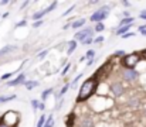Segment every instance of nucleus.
<instances>
[{"label": "nucleus", "instance_id": "obj_11", "mask_svg": "<svg viewBox=\"0 0 146 127\" xmlns=\"http://www.w3.org/2000/svg\"><path fill=\"white\" fill-rule=\"evenodd\" d=\"M75 48H77V41H75V40L70 41V42H68V49H67V54H68V55H71V54L75 51Z\"/></svg>", "mask_w": 146, "mask_h": 127}, {"label": "nucleus", "instance_id": "obj_2", "mask_svg": "<svg viewBox=\"0 0 146 127\" xmlns=\"http://www.w3.org/2000/svg\"><path fill=\"white\" fill-rule=\"evenodd\" d=\"M141 61V57L138 54H129V55H125L123 59H122V65L125 66V69H133L138 62Z\"/></svg>", "mask_w": 146, "mask_h": 127}, {"label": "nucleus", "instance_id": "obj_33", "mask_svg": "<svg viewBox=\"0 0 146 127\" xmlns=\"http://www.w3.org/2000/svg\"><path fill=\"white\" fill-rule=\"evenodd\" d=\"M74 7H75V6H71V7H70V9H68V10H67V11H65V13H64L62 16H67V14H70V13H71V11L74 10Z\"/></svg>", "mask_w": 146, "mask_h": 127}, {"label": "nucleus", "instance_id": "obj_7", "mask_svg": "<svg viewBox=\"0 0 146 127\" xmlns=\"http://www.w3.org/2000/svg\"><path fill=\"white\" fill-rule=\"evenodd\" d=\"M24 82H26V75L24 74H20L16 79H13V81H9L7 82V86H17V85H24Z\"/></svg>", "mask_w": 146, "mask_h": 127}, {"label": "nucleus", "instance_id": "obj_32", "mask_svg": "<svg viewBox=\"0 0 146 127\" xmlns=\"http://www.w3.org/2000/svg\"><path fill=\"white\" fill-rule=\"evenodd\" d=\"M135 36V33H126L125 36H122V38H129V37H133Z\"/></svg>", "mask_w": 146, "mask_h": 127}, {"label": "nucleus", "instance_id": "obj_25", "mask_svg": "<svg viewBox=\"0 0 146 127\" xmlns=\"http://www.w3.org/2000/svg\"><path fill=\"white\" fill-rule=\"evenodd\" d=\"M91 42H94V36H91V37H88V38H87L85 41H82V42H81V44H82V45H90Z\"/></svg>", "mask_w": 146, "mask_h": 127}, {"label": "nucleus", "instance_id": "obj_31", "mask_svg": "<svg viewBox=\"0 0 146 127\" xmlns=\"http://www.w3.org/2000/svg\"><path fill=\"white\" fill-rule=\"evenodd\" d=\"M102 41H104V37H102V36H99V37H97V38H94V42H95V44L102 42Z\"/></svg>", "mask_w": 146, "mask_h": 127}, {"label": "nucleus", "instance_id": "obj_38", "mask_svg": "<svg viewBox=\"0 0 146 127\" xmlns=\"http://www.w3.org/2000/svg\"><path fill=\"white\" fill-rule=\"evenodd\" d=\"M141 17H142V18H146V11H142V13H141Z\"/></svg>", "mask_w": 146, "mask_h": 127}, {"label": "nucleus", "instance_id": "obj_43", "mask_svg": "<svg viewBox=\"0 0 146 127\" xmlns=\"http://www.w3.org/2000/svg\"><path fill=\"white\" fill-rule=\"evenodd\" d=\"M0 127H6V124H4V123H3V124H1V126H0Z\"/></svg>", "mask_w": 146, "mask_h": 127}, {"label": "nucleus", "instance_id": "obj_23", "mask_svg": "<svg viewBox=\"0 0 146 127\" xmlns=\"http://www.w3.org/2000/svg\"><path fill=\"white\" fill-rule=\"evenodd\" d=\"M31 106H33V109H34V110H37V109L40 107L38 100H37V99H33V100H31Z\"/></svg>", "mask_w": 146, "mask_h": 127}, {"label": "nucleus", "instance_id": "obj_17", "mask_svg": "<svg viewBox=\"0 0 146 127\" xmlns=\"http://www.w3.org/2000/svg\"><path fill=\"white\" fill-rule=\"evenodd\" d=\"M51 93H52V89H46V90L41 93V100H46V99H47V96L51 95Z\"/></svg>", "mask_w": 146, "mask_h": 127}, {"label": "nucleus", "instance_id": "obj_45", "mask_svg": "<svg viewBox=\"0 0 146 127\" xmlns=\"http://www.w3.org/2000/svg\"><path fill=\"white\" fill-rule=\"evenodd\" d=\"M145 114H146V113H145Z\"/></svg>", "mask_w": 146, "mask_h": 127}, {"label": "nucleus", "instance_id": "obj_26", "mask_svg": "<svg viewBox=\"0 0 146 127\" xmlns=\"http://www.w3.org/2000/svg\"><path fill=\"white\" fill-rule=\"evenodd\" d=\"M70 86H71V85H70V84H67V85H65V86H64V88L61 89V92H60V93L57 95V97H58V96H61V95H64V93H65V92L68 90V88H70Z\"/></svg>", "mask_w": 146, "mask_h": 127}, {"label": "nucleus", "instance_id": "obj_19", "mask_svg": "<svg viewBox=\"0 0 146 127\" xmlns=\"http://www.w3.org/2000/svg\"><path fill=\"white\" fill-rule=\"evenodd\" d=\"M94 30H95V31H98V33H99V31H104V30H105L104 23H97V24H95V27H94Z\"/></svg>", "mask_w": 146, "mask_h": 127}, {"label": "nucleus", "instance_id": "obj_16", "mask_svg": "<svg viewBox=\"0 0 146 127\" xmlns=\"http://www.w3.org/2000/svg\"><path fill=\"white\" fill-rule=\"evenodd\" d=\"M13 49H14L13 45H7V47H4V48L0 49V54H1V57H3L4 54H7V52H10V51H13Z\"/></svg>", "mask_w": 146, "mask_h": 127}, {"label": "nucleus", "instance_id": "obj_10", "mask_svg": "<svg viewBox=\"0 0 146 127\" xmlns=\"http://www.w3.org/2000/svg\"><path fill=\"white\" fill-rule=\"evenodd\" d=\"M85 21H87L85 18H80V20H75L74 23H71V27H72V28H81V27H82V26L85 24Z\"/></svg>", "mask_w": 146, "mask_h": 127}, {"label": "nucleus", "instance_id": "obj_1", "mask_svg": "<svg viewBox=\"0 0 146 127\" xmlns=\"http://www.w3.org/2000/svg\"><path fill=\"white\" fill-rule=\"evenodd\" d=\"M98 89V81L90 78L87 81H84V84L81 85L80 88V92H78V96H77V102L81 103V102H85L88 100Z\"/></svg>", "mask_w": 146, "mask_h": 127}, {"label": "nucleus", "instance_id": "obj_29", "mask_svg": "<svg viewBox=\"0 0 146 127\" xmlns=\"http://www.w3.org/2000/svg\"><path fill=\"white\" fill-rule=\"evenodd\" d=\"M55 7H57V1H52V3H51V6H50V7H47V11H48V13H50V11H52Z\"/></svg>", "mask_w": 146, "mask_h": 127}, {"label": "nucleus", "instance_id": "obj_44", "mask_svg": "<svg viewBox=\"0 0 146 127\" xmlns=\"http://www.w3.org/2000/svg\"><path fill=\"white\" fill-rule=\"evenodd\" d=\"M0 57H1V54H0Z\"/></svg>", "mask_w": 146, "mask_h": 127}, {"label": "nucleus", "instance_id": "obj_15", "mask_svg": "<svg viewBox=\"0 0 146 127\" xmlns=\"http://www.w3.org/2000/svg\"><path fill=\"white\" fill-rule=\"evenodd\" d=\"M13 99H16V95H3V96H0V103H6V102H9V100H13Z\"/></svg>", "mask_w": 146, "mask_h": 127}, {"label": "nucleus", "instance_id": "obj_41", "mask_svg": "<svg viewBox=\"0 0 146 127\" xmlns=\"http://www.w3.org/2000/svg\"><path fill=\"white\" fill-rule=\"evenodd\" d=\"M142 55H143V58H146V49H143V51H142Z\"/></svg>", "mask_w": 146, "mask_h": 127}, {"label": "nucleus", "instance_id": "obj_28", "mask_svg": "<svg viewBox=\"0 0 146 127\" xmlns=\"http://www.w3.org/2000/svg\"><path fill=\"white\" fill-rule=\"evenodd\" d=\"M11 75H13L11 72H9V74H4V75H1V78H0V81H7V79H9V78H10Z\"/></svg>", "mask_w": 146, "mask_h": 127}, {"label": "nucleus", "instance_id": "obj_42", "mask_svg": "<svg viewBox=\"0 0 146 127\" xmlns=\"http://www.w3.org/2000/svg\"><path fill=\"white\" fill-rule=\"evenodd\" d=\"M142 33V36H146V30H143V31H141Z\"/></svg>", "mask_w": 146, "mask_h": 127}, {"label": "nucleus", "instance_id": "obj_35", "mask_svg": "<svg viewBox=\"0 0 146 127\" xmlns=\"http://www.w3.org/2000/svg\"><path fill=\"white\" fill-rule=\"evenodd\" d=\"M70 66H71L70 64H67V65H65V68H64V71H62V75H65V74L68 72V69H70Z\"/></svg>", "mask_w": 146, "mask_h": 127}, {"label": "nucleus", "instance_id": "obj_27", "mask_svg": "<svg viewBox=\"0 0 146 127\" xmlns=\"http://www.w3.org/2000/svg\"><path fill=\"white\" fill-rule=\"evenodd\" d=\"M43 23H44V20H37V21H34V23H33V27H34V28H37V27H40Z\"/></svg>", "mask_w": 146, "mask_h": 127}, {"label": "nucleus", "instance_id": "obj_21", "mask_svg": "<svg viewBox=\"0 0 146 127\" xmlns=\"http://www.w3.org/2000/svg\"><path fill=\"white\" fill-rule=\"evenodd\" d=\"M54 126V120H52V116H48L47 122L44 123V127H52Z\"/></svg>", "mask_w": 146, "mask_h": 127}, {"label": "nucleus", "instance_id": "obj_37", "mask_svg": "<svg viewBox=\"0 0 146 127\" xmlns=\"http://www.w3.org/2000/svg\"><path fill=\"white\" fill-rule=\"evenodd\" d=\"M92 64H94V59H90V61L87 62V66H91Z\"/></svg>", "mask_w": 146, "mask_h": 127}, {"label": "nucleus", "instance_id": "obj_20", "mask_svg": "<svg viewBox=\"0 0 146 127\" xmlns=\"http://www.w3.org/2000/svg\"><path fill=\"white\" fill-rule=\"evenodd\" d=\"M82 127H92V120L90 117H87L84 122H82Z\"/></svg>", "mask_w": 146, "mask_h": 127}, {"label": "nucleus", "instance_id": "obj_8", "mask_svg": "<svg viewBox=\"0 0 146 127\" xmlns=\"http://www.w3.org/2000/svg\"><path fill=\"white\" fill-rule=\"evenodd\" d=\"M112 93L115 95V97L121 96V95L123 93V86L121 84H113L112 85Z\"/></svg>", "mask_w": 146, "mask_h": 127}, {"label": "nucleus", "instance_id": "obj_39", "mask_svg": "<svg viewBox=\"0 0 146 127\" xmlns=\"http://www.w3.org/2000/svg\"><path fill=\"white\" fill-rule=\"evenodd\" d=\"M27 4H29V1H24V3H23V4H21V9H24V7H26V6H27Z\"/></svg>", "mask_w": 146, "mask_h": 127}, {"label": "nucleus", "instance_id": "obj_24", "mask_svg": "<svg viewBox=\"0 0 146 127\" xmlns=\"http://www.w3.org/2000/svg\"><path fill=\"white\" fill-rule=\"evenodd\" d=\"M44 123H46V116H41L38 119V123H37V127H44Z\"/></svg>", "mask_w": 146, "mask_h": 127}, {"label": "nucleus", "instance_id": "obj_22", "mask_svg": "<svg viewBox=\"0 0 146 127\" xmlns=\"http://www.w3.org/2000/svg\"><path fill=\"white\" fill-rule=\"evenodd\" d=\"M47 54H48V49H44V51H41V52L37 55V58H38V59H44V58L47 57Z\"/></svg>", "mask_w": 146, "mask_h": 127}, {"label": "nucleus", "instance_id": "obj_13", "mask_svg": "<svg viewBox=\"0 0 146 127\" xmlns=\"http://www.w3.org/2000/svg\"><path fill=\"white\" fill-rule=\"evenodd\" d=\"M48 11H47V9H44V10H41V11H37V13H34L33 14V18L37 21V20H41V17L44 16V14H47Z\"/></svg>", "mask_w": 146, "mask_h": 127}, {"label": "nucleus", "instance_id": "obj_34", "mask_svg": "<svg viewBox=\"0 0 146 127\" xmlns=\"http://www.w3.org/2000/svg\"><path fill=\"white\" fill-rule=\"evenodd\" d=\"M26 24H27V21H26V20H23V21L17 23V24H16V27H21V26H26Z\"/></svg>", "mask_w": 146, "mask_h": 127}, {"label": "nucleus", "instance_id": "obj_5", "mask_svg": "<svg viewBox=\"0 0 146 127\" xmlns=\"http://www.w3.org/2000/svg\"><path fill=\"white\" fill-rule=\"evenodd\" d=\"M92 36V28L91 27H87V28H82V30H80L78 33H75V36H74V38H75V41H85L88 37H91Z\"/></svg>", "mask_w": 146, "mask_h": 127}, {"label": "nucleus", "instance_id": "obj_9", "mask_svg": "<svg viewBox=\"0 0 146 127\" xmlns=\"http://www.w3.org/2000/svg\"><path fill=\"white\" fill-rule=\"evenodd\" d=\"M24 86H26L27 90H33L34 88L38 86V81H26V82H24Z\"/></svg>", "mask_w": 146, "mask_h": 127}, {"label": "nucleus", "instance_id": "obj_36", "mask_svg": "<svg viewBox=\"0 0 146 127\" xmlns=\"http://www.w3.org/2000/svg\"><path fill=\"white\" fill-rule=\"evenodd\" d=\"M6 4H9V1H7V0H3V1H0V6H6Z\"/></svg>", "mask_w": 146, "mask_h": 127}, {"label": "nucleus", "instance_id": "obj_14", "mask_svg": "<svg viewBox=\"0 0 146 127\" xmlns=\"http://www.w3.org/2000/svg\"><path fill=\"white\" fill-rule=\"evenodd\" d=\"M132 23H133V18H132V17H128V18H122V20H121V23H119V26H121V27L132 26Z\"/></svg>", "mask_w": 146, "mask_h": 127}, {"label": "nucleus", "instance_id": "obj_30", "mask_svg": "<svg viewBox=\"0 0 146 127\" xmlns=\"http://www.w3.org/2000/svg\"><path fill=\"white\" fill-rule=\"evenodd\" d=\"M115 57H118V58H121V57H125V52L123 51H115V54H113Z\"/></svg>", "mask_w": 146, "mask_h": 127}, {"label": "nucleus", "instance_id": "obj_18", "mask_svg": "<svg viewBox=\"0 0 146 127\" xmlns=\"http://www.w3.org/2000/svg\"><path fill=\"white\" fill-rule=\"evenodd\" d=\"M94 55H95V51L94 49H88L87 54H85V58L87 59H94Z\"/></svg>", "mask_w": 146, "mask_h": 127}, {"label": "nucleus", "instance_id": "obj_6", "mask_svg": "<svg viewBox=\"0 0 146 127\" xmlns=\"http://www.w3.org/2000/svg\"><path fill=\"white\" fill-rule=\"evenodd\" d=\"M122 76H123V79H126V81H133V79L138 78V72H136L135 69H125V71L122 72Z\"/></svg>", "mask_w": 146, "mask_h": 127}, {"label": "nucleus", "instance_id": "obj_40", "mask_svg": "<svg viewBox=\"0 0 146 127\" xmlns=\"http://www.w3.org/2000/svg\"><path fill=\"white\" fill-rule=\"evenodd\" d=\"M40 110H44V103H40V107H38Z\"/></svg>", "mask_w": 146, "mask_h": 127}, {"label": "nucleus", "instance_id": "obj_3", "mask_svg": "<svg viewBox=\"0 0 146 127\" xmlns=\"http://www.w3.org/2000/svg\"><path fill=\"white\" fill-rule=\"evenodd\" d=\"M108 14H109V7H101V9H98L97 11L94 13V14H91V21H94V23H102L106 17H108Z\"/></svg>", "mask_w": 146, "mask_h": 127}, {"label": "nucleus", "instance_id": "obj_4", "mask_svg": "<svg viewBox=\"0 0 146 127\" xmlns=\"http://www.w3.org/2000/svg\"><path fill=\"white\" fill-rule=\"evenodd\" d=\"M111 64H109V61L105 64V65H102V66H99L98 68V71L91 76L92 79H95V81H99L101 78H104V76H106L108 75V72H109V69H111V66H109Z\"/></svg>", "mask_w": 146, "mask_h": 127}, {"label": "nucleus", "instance_id": "obj_12", "mask_svg": "<svg viewBox=\"0 0 146 127\" xmlns=\"http://www.w3.org/2000/svg\"><path fill=\"white\" fill-rule=\"evenodd\" d=\"M74 120H75V114H74V113L68 114V117H67V120H65V124H67V127H72V126H74Z\"/></svg>", "mask_w": 146, "mask_h": 127}]
</instances>
